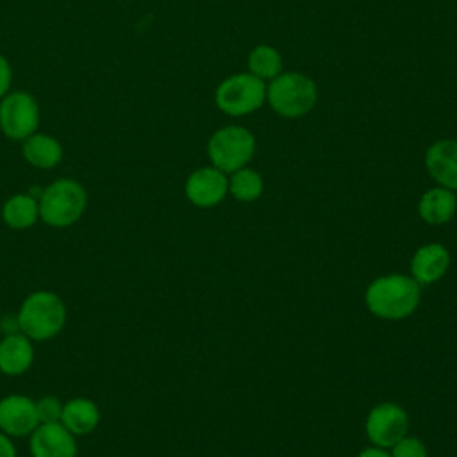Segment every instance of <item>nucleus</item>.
Listing matches in <instances>:
<instances>
[{"mask_svg":"<svg viewBox=\"0 0 457 457\" xmlns=\"http://www.w3.org/2000/svg\"><path fill=\"white\" fill-rule=\"evenodd\" d=\"M2 218L5 225L14 230L30 228L39 220V202L27 193L12 195L2 207Z\"/></svg>","mask_w":457,"mask_h":457,"instance_id":"18","label":"nucleus"},{"mask_svg":"<svg viewBox=\"0 0 457 457\" xmlns=\"http://www.w3.org/2000/svg\"><path fill=\"white\" fill-rule=\"evenodd\" d=\"M0 330L4 332V336L20 332L18 316H14V314H5V316H2V318H0Z\"/></svg>","mask_w":457,"mask_h":457,"instance_id":"24","label":"nucleus"},{"mask_svg":"<svg viewBox=\"0 0 457 457\" xmlns=\"http://www.w3.org/2000/svg\"><path fill=\"white\" fill-rule=\"evenodd\" d=\"M457 209V196L452 189L432 187L428 189L418 205L420 216L430 225H443L452 220Z\"/></svg>","mask_w":457,"mask_h":457,"instance_id":"17","label":"nucleus"},{"mask_svg":"<svg viewBox=\"0 0 457 457\" xmlns=\"http://www.w3.org/2000/svg\"><path fill=\"white\" fill-rule=\"evenodd\" d=\"M39 127V105L29 91H12L0 100V130L14 141H23Z\"/></svg>","mask_w":457,"mask_h":457,"instance_id":"7","label":"nucleus"},{"mask_svg":"<svg viewBox=\"0 0 457 457\" xmlns=\"http://www.w3.org/2000/svg\"><path fill=\"white\" fill-rule=\"evenodd\" d=\"M227 191L228 179L214 166L198 168L186 180V196L196 207H212L220 204Z\"/></svg>","mask_w":457,"mask_h":457,"instance_id":"11","label":"nucleus"},{"mask_svg":"<svg viewBox=\"0 0 457 457\" xmlns=\"http://www.w3.org/2000/svg\"><path fill=\"white\" fill-rule=\"evenodd\" d=\"M20 332L32 341H48L55 337L66 323V305L52 291L39 289L25 296L18 311Z\"/></svg>","mask_w":457,"mask_h":457,"instance_id":"2","label":"nucleus"},{"mask_svg":"<svg viewBox=\"0 0 457 457\" xmlns=\"http://www.w3.org/2000/svg\"><path fill=\"white\" fill-rule=\"evenodd\" d=\"M391 457H427V448L420 439L403 436L400 441L393 445Z\"/></svg>","mask_w":457,"mask_h":457,"instance_id":"22","label":"nucleus"},{"mask_svg":"<svg viewBox=\"0 0 457 457\" xmlns=\"http://www.w3.org/2000/svg\"><path fill=\"white\" fill-rule=\"evenodd\" d=\"M262 177L250 168H239L228 179V191L239 202H253L262 195Z\"/></svg>","mask_w":457,"mask_h":457,"instance_id":"20","label":"nucleus"},{"mask_svg":"<svg viewBox=\"0 0 457 457\" xmlns=\"http://www.w3.org/2000/svg\"><path fill=\"white\" fill-rule=\"evenodd\" d=\"M359 457H391V455L387 452L380 450V446H377V448H366L364 452L359 453Z\"/></svg>","mask_w":457,"mask_h":457,"instance_id":"26","label":"nucleus"},{"mask_svg":"<svg viewBox=\"0 0 457 457\" xmlns=\"http://www.w3.org/2000/svg\"><path fill=\"white\" fill-rule=\"evenodd\" d=\"M12 82V70L9 61L0 54V98L7 95Z\"/></svg>","mask_w":457,"mask_h":457,"instance_id":"23","label":"nucleus"},{"mask_svg":"<svg viewBox=\"0 0 457 457\" xmlns=\"http://www.w3.org/2000/svg\"><path fill=\"white\" fill-rule=\"evenodd\" d=\"M61 423L73 434V436H86L93 432L100 423V409L89 398H71L70 402L62 403Z\"/></svg>","mask_w":457,"mask_h":457,"instance_id":"15","label":"nucleus"},{"mask_svg":"<svg viewBox=\"0 0 457 457\" xmlns=\"http://www.w3.org/2000/svg\"><path fill=\"white\" fill-rule=\"evenodd\" d=\"M318 100L312 79L300 71H282L266 86V102L282 118H302L309 114Z\"/></svg>","mask_w":457,"mask_h":457,"instance_id":"4","label":"nucleus"},{"mask_svg":"<svg viewBox=\"0 0 457 457\" xmlns=\"http://www.w3.org/2000/svg\"><path fill=\"white\" fill-rule=\"evenodd\" d=\"M266 100L264 80L250 71L236 73L220 82L214 93L216 107L228 116H246L262 107Z\"/></svg>","mask_w":457,"mask_h":457,"instance_id":"6","label":"nucleus"},{"mask_svg":"<svg viewBox=\"0 0 457 457\" xmlns=\"http://www.w3.org/2000/svg\"><path fill=\"white\" fill-rule=\"evenodd\" d=\"M39 425L36 402L25 395H7L0 400V432L9 437H25Z\"/></svg>","mask_w":457,"mask_h":457,"instance_id":"9","label":"nucleus"},{"mask_svg":"<svg viewBox=\"0 0 457 457\" xmlns=\"http://www.w3.org/2000/svg\"><path fill=\"white\" fill-rule=\"evenodd\" d=\"M0 457H18L12 437L0 432Z\"/></svg>","mask_w":457,"mask_h":457,"instance_id":"25","label":"nucleus"},{"mask_svg":"<svg viewBox=\"0 0 457 457\" xmlns=\"http://www.w3.org/2000/svg\"><path fill=\"white\" fill-rule=\"evenodd\" d=\"M21 154L29 164L39 170L55 168L62 159L61 143L50 134L34 132L27 139H23Z\"/></svg>","mask_w":457,"mask_h":457,"instance_id":"16","label":"nucleus"},{"mask_svg":"<svg viewBox=\"0 0 457 457\" xmlns=\"http://www.w3.org/2000/svg\"><path fill=\"white\" fill-rule=\"evenodd\" d=\"M32 457H77L75 436L61 423H39L30 434Z\"/></svg>","mask_w":457,"mask_h":457,"instance_id":"10","label":"nucleus"},{"mask_svg":"<svg viewBox=\"0 0 457 457\" xmlns=\"http://www.w3.org/2000/svg\"><path fill=\"white\" fill-rule=\"evenodd\" d=\"M450 266V253L439 243H428L416 250L411 270L418 284H430L439 280Z\"/></svg>","mask_w":457,"mask_h":457,"instance_id":"14","label":"nucleus"},{"mask_svg":"<svg viewBox=\"0 0 457 457\" xmlns=\"http://www.w3.org/2000/svg\"><path fill=\"white\" fill-rule=\"evenodd\" d=\"M425 166L441 187L457 191V139L432 143L425 154Z\"/></svg>","mask_w":457,"mask_h":457,"instance_id":"12","label":"nucleus"},{"mask_svg":"<svg viewBox=\"0 0 457 457\" xmlns=\"http://www.w3.org/2000/svg\"><path fill=\"white\" fill-rule=\"evenodd\" d=\"M34 362V346L23 332L7 334L0 339V371L4 375H23Z\"/></svg>","mask_w":457,"mask_h":457,"instance_id":"13","label":"nucleus"},{"mask_svg":"<svg viewBox=\"0 0 457 457\" xmlns=\"http://www.w3.org/2000/svg\"><path fill=\"white\" fill-rule=\"evenodd\" d=\"M420 302V286L405 275H386L366 289L368 309L384 320H402L414 312Z\"/></svg>","mask_w":457,"mask_h":457,"instance_id":"1","label":"nucleus"},{"mask_svg":"<svg viewBox=\"0 0 457 457\" xmlns=\"http://www.w3.org/2000/svg\"><path fill=\"white\" fill-rule=\"evenodd\" d=\"M37 202L43 223L54 228H66L77 223L86 212L87 193L73 179H57L41 191Z\"/></svg>","mask_w":457,"mask_h":457,"instance_id":"3","label":"nucleus"},{"mask_svg":"<svg viewBox=\"0 0 457 457\" xmlns=\"http://www.w3.org/2000/svg\"><path fill=\"white\" fill-rule=\"evenodd\" d=\"M409 418L407 412L396 403H378L373 407L366 420V434L371 443L380 448L393 446L407 436Z\"/></svg>","mask_w":457,"mask_h":457,"instance_id":"8","label":"nucleus"},{"mask_svg":"<svg viewBox=\"0 0 457 457\" xmlns=\"http://www.w3.org/2000/svg\"><path fill=\"white\" fill-rule=\"evenodd\" d=\"M255 152L253 134L241 125H227L218 129L209 143L207 155L214 168L223 173H234L239 168H245Z\"/></svg>","mask_w":457,"mask_h":457,"instance_id":"5","label":"nucleus"},{"mask_svg":"<svg viewBox=\"0 0 457 457\" xmlns=\"http://www.w3.org/2000/svg\"><path fill=\"white\" fill-rule=\"evenodd\" d=\"M248 71L261 80H271L282 73V57L271 45H257L248 54Z\"/></svg>","mask_w":457,"mask_h":457,"instance_id":"19","label":"nucleus"},{"mask_svg":"<svg viewBox=\"0 0 457 457\" xmlns=\"http://www.w3.org/2000/svg\"><path fill=\"white\" fill-rule=\"evenodd\" d=\"M36 412H37L39 423H55V421H61L62 403L57 396L48 395L36 402Z\"/></svg>","mask_w":457,"mask_h":457,"instance_id":"21","label":"nucleus"}]
</instances>
